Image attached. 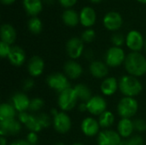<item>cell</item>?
<instances>
[{
	"label": "cell",
	"instance_id": "cell-7",
	"mask_svg": "<svg viewBox=\"0 0 146 145\" xmlns=\"http://www.w3.org/2000/svg\"><path fill=\"white\" fill-rule=\"evenodd\" d=\"M52 124L54 129L61 134H65L68 132L72 126V121L70 117L63 111L59 112L56 115L53 117Z\"/></svg>",
	"mask_w": 146,
	"mask_h": 145
},
{
	"label": "cell",
	"instance_id": "cell-49",
	"mask_svg": "<svg viewBox=\"0 0 146 145\" xmlns=\"http://www.w3.org/2000/svg\"><path fill=\"white\" fill-rule=\"evenodd\" d=\"M46 3H51L52 2H53V0H44Z\"/></svg>",
	"mask_w": 146,
	"mask_h": 145
},
{
	"label": "cell",
	"instance_id": "cell-22",
	"mask_svg": "<svg viewBox=\"0 0 146 145\" xmlns=\"http://www.w3.org/2000/svg\"><path fill=\"white\" fill-rule=\"evenodd\" d=\"M96 12L91 7H85L82 9L80 15V21L84 26H92L96 21Z\"/></svg>",
	"mask_w": 146,
	"mask_h": 145
},
{
	"label": "cell",
	"instance_id": "cell-3",
	"mask_svg": "<svg viewBox=\"0 0 146 145\" xmlns=\"http://www.w3.org/2000/svg\"><path fill=\"white\" fill-rule=\"evenodd\" d=\"M138 109L139 103L134 97H124L117 105V112L121 118L131 119L137 114Z\"/></svg>",
	"mask_w": 146,
	"mask_h": 145
},
{
	"label": "cell",
	"instance_id": "cell-40",
	"mask_svg": "<svg viewBox=\"0 0 146 145\" xmlns=\"http://www.w3.org/2000/svg\"><path fill=\"white\" fill-rule=\"evenodd\" d=\"M77 0H59V3L62 6L65 8H69L74 6L76 3Z\"/></svg>",
	"mask_w": 146,
	"mask_h": 145
},
{
	"label": "cell",
	"instance_id": "cell-35",
	"mask_svg": "<svg viewBox=\"0 0 146 145\" xmlns=\"http://www.w3.org/2000/svg\"><path fill=\"white\" fill-rule=\"evenodd\" d=\"M11 46L3 41L0 43V56L2 58H6L9 56V54L10 52Z\"/></svg>",
	"mask_w": 146,
	"mask_h": 145
},
{
	"label": "cell",
	"instance_id": "cell-5",
	"mask_svg": "<svg viewBox=\"0 0 146 145\" xmlns=\"http://www.w3.org/2000/svg\"><path fill=\"white\" fill-rule=\"evenodd\" d=\"M46 83L50 88L55 90L58 93H61L70 87L68 78L61 73H54L50 74L47 77Z\"/></svg>",
	"mask_w": 146,
	"mask_h": 145
},
{
	"label": "cell",
	"instance_id": "cell-36",
	"mask_svg": "<svg viewBox=\"0 0 146 145\" xmlns=\"http://www.w3.org/2000/svg\"><path fill=\"white\" fill-rule=\"evenodd\" d=\"M134 129L139 132H144L146 131V121L142 119H137L133 121Z\"/></svg>",
	"mask_w": 146,
	"mask_h": 145
},
{
	"label": "cell",
	"instance_id": "cell-19",
	"mask_svg": "<svg viewBox=\"0 0 146 145\" xmlns=\"http://www.w3.org/2000/svg\"><path fill=\"white\" fill-rule=\"evenodd\" d=\"M90 72L96 79H105L109 74V68L102 61H93L90 65Z\"/></svg>",
	"mask_w": 146,
	"mask_h": 145
},
{
	"label": "cell",
	"instance_id": "cell-51",
	"mask_svg": "<svg viewBox=\"0 0 146 145\" xmlns=\"http://www.w3.org/2000/svg\"><path fill=\"white\" fill-rule=\"evenodd\" d=\"M138 1L140 3H146V0H138Z\"/></svg>",
	"mask_w": 146,
	"mask_h": 145
},
{
	"label": "cell",
	"instance_id": "cell-26",
	"mask_svg": "<svg viewBox=\"0 0 146 145\" xmlns=\"http://www.w3.org/2000/svg\"><path fill=\"white\" fill-rule=\"evenodd\" d=\"M74 89L79 100L82 101L83 103H87L92 97L90 88L85 84H78L74 87Z\"/></svg>",
	"mask_w": 146,
	"mask_h": 145
},
{
	"label": "cell",
	"instance_id": "cell-30",
	"mask_svg": "<svg viewBox=\"0 0 146 145\" xmlns=\"http://www.w3.org/2000/svg\"><path fill=\"white\" fill-rule=\"evenodd\" d=\"M28 29L33 34H38L42 31V22L37 17H33L28 21Z\"/></svg>",
	"mask_w": 146,
	"mask_h": 145
},
{
	"label": "cell",
	"instance_id": "cell-2",
	"mask_svg": "<svg viewBox=\"0 0 146 145\" xmlns=\"http://www.w3.org/2000/svg\"><path fill=\"white\" fill-rule=\"evenodd\" d=\"M119 90L128 97H135L143 90V85L137 77L132 75H124L119 80Z\"/></svg>",
	"mask_w": 146,
	"mask_h": 145
},
{
	"label": "cell",
	"instance_id": "cell-20",
	"mask_svg": "<svg viewBox=\"0 0 146 145\" xmlns=\"http://www.w3.org/2000/svg\"><path fill=\"white\" fill-rule=\"evenodd\" d=\"M134 124L131 119L121 118L117 126V132L123 138H128L132 137L133 132H134Z\"/></svg>",
	"mask_w": 146,
	"mask_h": 145
},
{
	"label": "cell",
	"instance_id": "cell-47",
	"mask_svg": "<svg viewBox=\"0 0 146 145\" xmlns=\"http://www.w3.org/2000/svg\"><path fill=\"white\" fill-rule=\"evenodd\" d=\"M53 145H65L63 143H62V142H58V143H56V144H54Z\"/></svg>",
	"mask_w": 146,
	"mask_h": 145
},
{
	"label": "cell",
	"instance_id": "cell-13",
	"mask_svg": "<svg viewBox=\"0 0 146 145\" xmlns=\"http://www.w3.org/2000/svg\"><path fill=\"white\" fill-rule=\"evenodd\" d=\"M80 128L82 132L86 137H95L100 132V125L98 123V121L92 117L85 118L81 122Z\"/></svg>",
	"mask_w": 146,
	"mask_h": 145
},
{
	"label": "cell",
	"instance_id": "cell-31",
	"mask_svg": "<svg viewBox=\"0 0 146 145\" xmlns=\"http://www.w3.org/2000/svg\"><path fill=\"white\" fill-rule=\"evenodd\" d=\"M120 145H144V139L140 135H134L121 140Z\"/></svg>",
	"mask_w": 146,
	"mask_h": 145
},
{
	"label": "cell",
	"instance_id": "cell-46",
	"mask_svg": "<svg viewBox=\"0 0 146 145\" xmlns=\"http://www.w3.org/2000/svg\"><path fill=\"white\" fill-rule=\"evenodd\" d=\"M0 142H1V145H7V140L4 138V137H1Z\"/></svg>",
	"mask_w": 146,
	"mask_h": 145
},
{
	"label": "cell",
	"instance_id": "cell-12",
	"mask_svg": "<svg viewBox=\"0 0 146 145\" xmlns=\"http://www.w3.org/2000/svg\"><path fill=\"white\" fill-rule=\"evenodd\" d=\"M21 130V125L15 119L0 121V134L1 137L11 136L18 134Z\"/></svg>",
	"mask_w": 146,
	"mask_h": 145
},
{
	"label": "cell",
	"instance_id": "cell-52",
	"mask_svg": "<svg viewBox=\"0 0 146 145\" xmlns=\"http://www.w3.org/2000/svg\"><path fill=\"white\" fill-rule=\"evenodd\" d=\"M144 47H145V50L146 51V39L145 40V45H144Z\"/></svg>",
	"mask_w": 146,
	"mask_h": 145
},
{
	"label": "cell",
	"instance_id": "cell-44",
	"mask_svg": "<svg viewBox=\"0 0 146 145\" xmlns=\"http://www.w3.org/2000/svg\"><path fill=\"white\" fill-rule=\"evenodd\" d=\"M92 56H93V54H92V50H87L86 52V57L87 59H91L92 57Z\"/></svg>",
	"mask_w": 146,
	"mask_h": 145
},
{
	"label": "cell",
	"instance_id": "cell-39",
	"mask_svg": "<svg viewBox=\"0 0 146 145\" xmlns=\"http://www.w3.org/2000/svg\"><path fill=\"white\" fill-rule=\"evenodd\" d=\"M34 86V81L32 79H27L24 80L23 82V85H22V88L24 91H30L33 88Z\"/></svg>",
	"mask_w": 146,
	"mask_h": 145
},
{
	"label": "cell",
	"instance_id": "cell-28",
	"mask_svg": "<svg viewBox=\"0 0 146 145\" xmlns=\"http://www.w3.org/2000/svg\"><path fill=\"white\" fill-rule=\"evenodd\" d=\"M115 122V115L112 112L106 110L98 117V123L102 128H109Z\"/></svg>",
	"mask_w": 146,
	"mask_h": 145
},
{
	"label": "cell",
	"instance_id": "cell-34",
	"mask_svg": "<svg viewBox=\"0 0 146 145\" xmlns=\"http://www.w3.org/2000/svg\"><path fill=\"white\" fill-rule=\"evenodd\" d=\"M95 37H96V33H95L94 30L87 29V30L84 31L83 33L81 34V40L86 43H91L94 40Z\"/></svg>",
	"mask_w": 146,
	"mask_h": 145
},
{
	"label": "cell",
	"instance_id": "cell-42",
	"mask_svg": "<svg viewBox=\"0 0 146 145\" xmlns=\"http://www.w3.org/2000/svg\"><path fill=\"white\" fill-rule=\"evenodd\" d=\"M9 145H30L27 140H15Z\"/></svg>",
	"mask_w": 146,
	"mask_h": 145
},
{
	"label": "cell",
	"instance_id": "cell-17",
	"mask_svg": "<svg viewBox=\"0 0 146 145\" xmlns=\"http://www.w3.org/2000/svg\"><path fill=\"white\" fill-rule=\"evenodd\" d=\"M63 69L65 75L71 79H77L83 73V68L81 65L74 60L68 61L64 64Z\"/></svg>",
	"mask_w": 146,
	"mask_h": 145
},
{
	"label": "cell",
	"instance_id": "cell-25",
	"mask_svg": "<svg viewBox=\"0 0 146 145\" xmlns=\"http://www.w3.org/2000/svg\"><path fill=\"white\" fill-rule=\"evenodd\" d=\"M16 115V110L10 103H2L0 106V121L13 120Z\"/></svg>",
	"mask_w": 146,
	"mask_h": 145
},
{
	"label": "cell",
	"instance_id": "cell-43",
	"mask_svg": "<svg viewBox=\"0 0 146 145\" xmlns=\"http://www.w3.org/2000/svg\"><path fill=\"white\" fill-rule=\"evenodd\" d=\"M79 110H80V112L87 111V105H86V103H80V105H79Z\"/></svg>",
	"mask_w": 146,
	"mask_h": 145
},
{
	"label": "cell",
	"instance_id": "cell-11",
	"mask_svg": "<svg viewBox=\"0 0 146 145\" xmlns=\"http://www.w3.org/2000/svg\"><path fill=\"white\" fill-rule=\"evenodd\" d=\"M66 50L68 55V56L74 60L80 57L84 51V44L81 38H79L77 37L71 38L66 44Z\"/></svg>",
	"mask_w": 146,
	"mask_h": 145
},
{
	"label": "cell",
	"instance_id": "cell-15",
	"mask_svg": "<svg viewBox=\"0 0 146 145\" xmlns=\"http://www.w3.org/2000/svg\"><path fill=\"white\" fill-rule=\"evenodd\" d=\"M12 105L15 109L16 111L19 113L26 112L27 109H29V105L31 100L28 98V97L23 93V92H17L12 97Z\"/></svg>",
	"mask_w": 146,
	"mask_h": 145
},
{
	"label": "cell",
	"instance_id": "cell-21",
	"mask_svg": "<svg viewBox=\"0 0 146 145\" xmlns=\"http://www.w3.org/2000/svg\"><path fill=\"white\" fill-rule=\"evenodd\" d=\"M118 88H119V81L115 77L105 78L100 85V90L104 96L114 95L118 90Z\"/></svg>",
	"mask_w": 146,
	"mask_h": 145
},
{
	"label": "cell",
	"instance_id": "cell-33",
	"mask_svg": "<svg viewBox=\"0 0 146 145\" xmlns=\"http://www.w3.org/2000/svg\"><path fill=\"white\" fill-rule=\"evenodd\" d=\"M37 118H38V121H39V123H40V125H41L43 129L44 128H47L51 124V120H50V116L48 115L44 114V113L38 114L37 115Z\"/></svg>",
	"mask_w": 146,
	"mask_h": 145
},
{
	"label": "cell",
	"instance_id": "cell-14",
	"mask_svg": "<svg viewBox=\"0 0 146 145\" xmlns=\"http://www.w3.org/2000/svg\"><path fill=\"white\" fill-rule=\"evenodd\" d=\"M44 69V62L38 56H33L28 62L27 70L31 76L38 77L40 76Z\"/></svg>",
	"mask_w": 146,
	"mask_h": 145
},
{
	"label": "cell",
	"instance_id": "cell-32",
	"mask_svg": "<svg viewBox=\"0 0 146 145\" xmlns=\"http://www.w3.org/2000/svg\"><path fill=\"white\" fill-rule=\"evenodd\" d=\"M44 103L43 99H41L39 97L33 98L30 102L29 110L31 112H38L44 107Z\"/></svg>",
	"mask_w": 146,
	"mask_h": 145
},
{
	"label": "cell",
	"instance_id": "cell-37",
	"mask_svg": "<svg viewBox=\"0 0 146 145\" xmlns=\"http://www.w3.org/2000/svg\"><path fill=\"white\" fill-rule=\"evenodd\" d=\"M111 40H112L113 44L115 46H116V47H121L125 42V38L123 37V35L121 34V33H115L112 36Z\"/></svg>",
	"mask_w": 146,
	"mask_h": 145
},
{
	"label": "cell",
	"instance_id": "cell-18",
	"mask_svg": "<svg viewBox=\"0 0 146 145\" xmlns=\"http://www.w3.org/2000/svg\"><path fill=\"white\" fill-rule=\"evenodd\" d=\"M8 59L9 62L15 67L21 66L26 61V53L20 46H12L9 54Z\"/></svg>",
	"mask_w": 146,
	"mask_h": 145
},
{
	"label": "cell",
	"instance_id": "cell-16",
	"mask_svg": "<svg viewBox=\"0 0 146 145\" xmlns=\"http://www.w3.org/2000/svg\"><path fill=\"white\" fill-rule=\"evenodd\" d=\"M104 25L110 31H116L122 25V18L117 12H110L104 18Z\"/></svg>",
	"mask_w": 146,
	"mask_h": 145
},
{
	"label": "cell",
	"instance_id": "cell-6",
	"mask_svg": "<svg viewBox=\"0 0 146 145\" xmlns=\"http://www.w3.org/2000/svg\"><path fill=\"white\" fill-rule=\"evenodd\" d=\"M126 56L124 50L121 47L113 46L110 48L105 55V63L108 67L116 68L121 66L123 62H125Z\"/></svg>",
	"mask_w": 146,
	"mask_h": 145
},
{
	"label": "cell",
	"instance_id": "cell-23",
	"mask_svg": "<svg viewBox=\"0 0 146 145\" xmlns=\"http://www.w3.org/2000/svg\"><path fill=\"white\" fill-rule=\"evenodd\" d=\"M16 38V32L15 28L9 24H3L1 26V39L3 42L12 44Z\"/></svg>",
	"mask_w": 146,
	"mask_h": 145
},
{
	"label": "cell",
	"instance_id": "cell-41",
	"mask_svg": "<svg viewBox=\"0 0 146 145\" xmlns=\"http://www.w3.org/2000/svg\"><path fill=\"white\" fill-rule=\"evenodd\" d=\"M29 115H29L28 113H27V111H26V112L19 113V115H18V120H19V121H20L21 124H25L26 121H27Z\"/></svg>",
	"mask_w": 146,
	"mask_h": 145
},
{
	"label": "cell",
	"instance_id": "cell-45",
	"mask_svg": "<svg viewBox=\"0 0 146 145\" xmlns=\"http://www.w3.org/2000/svg\"><path fill=\"white\" fill-rule=\"evenodd\" d=\"M1 1H2V3H3V4L9 5V4H11V3H13L15 0H1Z\"/></svg>",
	"mask_w": 146,
	"mask_h": 145
},
{
	"label": "cell",
	"instance_id": "cell-1",
	"mask_svg": "<svg viewBox=\"0 0 146 145\" xmlns=\"http://www.w3.org/2000/svg\"><path fill=\"white\" fill-rule=\"evenodd\" d=\"M125 68L129 75L141 77L146 73V58L139 52H131L126 56Z\"/></svg>",
	"mask_w": 146,
	"mask_h": 145
},
{
	"label": "cell",
	"instance_id": "cell-48",
	"mask_svg": "<svg viewBox=\"0 0 146 145\" xmlns=\"http://www.w3.org/2000/svg\"><path fill=\"white\" fill-rule=\"evenodd\" d=\"M92 2H93V3H99V2H101L102 0H91Z\"/></svg>",
	"mask_w": 146,
	"mask_h": 145
},
{
	"label": "cell",
	"instance_id": "cell-4",
	"mask_svg": "<svg viewBox=\"0 0 146 145\" xmlns=\"http://www.w3.org/2000/svg\"><path fill=\"white\" fill-rule=\"evenodd\" d=\"M79 100L75 91L74 88L69 87L67 90L63 91L62 92L59 93V97L57 99V103L63 112L70 111L72 110L77 103V101Z\"/></svg>",
	"mask_w": 146,
	"mask_h": 145
},
{
	"label": "cell",
	"instance_id": "cell-50",
	"mask_svg": "<svg viewBox=\"0 0 146 145\" xmlns=\"http://www.w3.org/2000/svg\"><path fill=\"white\" fill-rule=\"evenodd\" d=\"M71 145H85V144H80V143H74V144H71Z\"/></svg>",
	"mask_w": 146,
	"mask_h": 145
},
{
	"label": "cell",
	"instance_id": "cell-10",
	"mask_svg": "<svg viewBox=\"0 0 146 145\" xmlns=\"http://www.w3.org/2000/svg\"><path fill=\"white\" fill-rule=\"evenodd\" d=\"M126 44L133 52H139L145 45V41L142 34L139 32L133 30L127 33Z\"/></svg>",
	"mask_w": 146,
	"mask_h": 145
},
{
	"label": "cell",
	"instance_id": "cell-38",
	"mask_svg": "<svg viewBox=\"0 0 146 145\" xmlns=\"http://www.w3.org/2000/svg\"><path fill=\"white\" fill-rule=\"evenodd\" d=\"M26 140L28 142V144L30 145H36L38 144V134H37L36 132H29V133L27 135Z\"/></svg>",
	"mask_w": 146,
	"mask_h": 145
},
{
	"label": "cell",
	"instance_id": "cell-9",
	"mask_svg": "<svg viewBox=\"0 0 146 145\" xmlns=\"http://www.w3.org/2000/svg\"><path fill=\"white\" fill-rule=\"evenodd\" d=\"M87 111L92 115H100L107 110V102L101 96H92L86 103Z\"/></svg>",
	"mask_w": 146,
	"mask_h": 145
},
{
	"label": "cell",
	"instance_id": "cell-24",
	"mask_svg": "<svg viewBox=\"0 0 146 145\" xmlns=\"http://www.w3.org/2000/svg\"><path fill=\"white\" fill-rule=\"evenodd\" d=\"M23 5L27 13L33 17L42 10L41 0H23Z\"/></svg>",
	"mask_w": 146,
	"mask_h": 145
},
{
	"label": "cell",
	"instance_id": "cell-27",
	"mask_svg": "<svg viewBox=\"0 0 146 145\" xmlns=\"http://www.w3.org/2000/svg\"><path fill=\"white\" fill-rule=\"evenodd\" d=\"M62 21L68 26H75L78 25L80 17L77 13L73 9H67L62 14Z\"/></svg>",
	"mask_w": 146,
	"mask_h": 145
},
{
	"label": "cell",
	"instance_id": "cell-8",
	"mask_svg": "<svg viewBox=\"0 0 146 145\" xmlns=\"http://www.w3.org/2000/svg\"><path fill=\"white\" fill-rule=\"evenodd\" d=\"M121 142V137L114 130H104L98 135V145H120Z\"/></svg>",
	"mask_w": 146,
	"mask_h": 145
},
{
	"label": "cell",
	"instance_id": "cell-29",
	"mask_svg": "<svg viewBox=\"0 0 146 145\" xmlns=\"http://www.w3.org/2000/svg\"><path fill=\"white\" fill-rule=\"evenodd\" d=\"M25 126L30 131V132H39L43 128L37 118V115H30L27 121H26V123L24 124Z\"/></svg>",
	"mask_w": 146,
	"mask_h": 145
}]
</instances>
